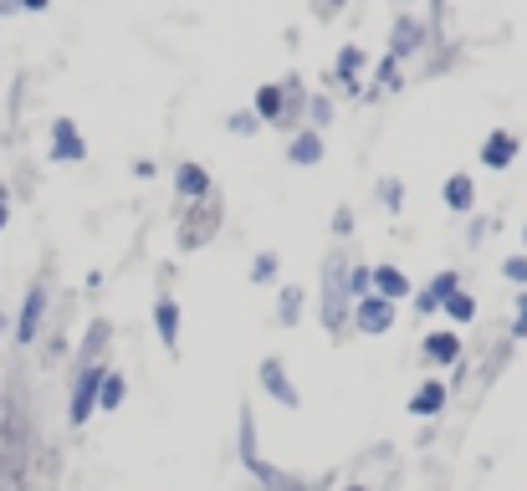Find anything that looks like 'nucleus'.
<instances>
[{"label": "nucleus", "instance_id": "nucleus-29", "mask_svg": "<svg viewBox=\"0 0 527 491\" xmlns=\"http://www.w3.org/2000/svg\"><path fill=\"white\" fill-rule=\"evenodd\" d=\"M379 82H384V87H400V72H394V62L379 67Z\"/></svg>", "mask_w": 527, "mask_h": 491}, {"label": "nucleus", "instance_id": "nucleus-19", "mask_svg": "<svg viewBox=\"0 0 527 491\" xmlns=\"http://www.w3.org/2000/svg\"><path fill=\"white\" fill-rule=\"evenodd\" d=\"M446 205L451 210H471V180H466V174H456V180L446 185Z\"/></svg>", "mask_w": 527, "mask_h": 491}, {"label": "nucleus", "instance_id": "nucleus-16", "mask_svg": "<svg viewBox=\"0 0 527 491\" xmlns=\"http://www.w3.org/2000/svg\"><path fill=\"white\" fill-rule=\"evenodd\" d=\"M451 287H456V272H441V277L430 282V292H420V312H430L435 302H446V297H451Z\"/></svg>", "mask_w": 527, "mask_h": 491}, {"label": "nucleus", "instance_id": "nucleus-13", "mask_svg": "<svg viewBox=\"0 0 527 491\" xmlns=\"http://www.w3.org/2000/svg\"><path fill=\"white\" fill-rule=\"evenodd\" d=\"M287 113V93L282 87H261L256 93V118H282Z\"/></svg>", "mask_w": 527, "mask_h": 491}, {"label": "nucleus", "instance_id": "nucleus-23", "mask_svg": "<svg viewBox=\"0 0 527 491\" xmlns=\"http://www.w3.org/2000/svg\"><path fill=\"white\" fill-rule=\"evenodd\" d=\"M379 195H384V205H389V210H400V200H405V185L384 180V185H379Z\"/></svg>", "mask_w": 527, "mask_h": 491}, {"label": "nucleus", "instance_id": "nucleus-17", "mask_svg": "<svg viewBox=\"0 0 527 491\" xmlns=\"http://www.w3.org/2000/svg\"><path fill=\"white\" fill-rule=\"evenodd\" d=\"M420 47V21H394V52H415Z\"/></svg>", "mask_w": 527, "mask_h": 491}, {"label": "nucleus", "instance_id": "nucleus-9", "mask_svg": "<svg viewBox=\"0 0 527 491\" xmlns=\"http://www.w3.org/2000/svg\"><path fill=\"white\" fill-rule=\"evenodd\" d=\"M374 292H379L384 302H394V297L410 292V282H405V272H394V266H379V272H374Z\"/></svg>", "mask_w": 527, "mask_h": 491}, {"label": "nucleus", "instance_id": "nucleus-24", "mask_svg": "<svg viewBox=\"0 0 527 491\" xmlns=\"http://www.w3.org/2000/svg\"><path fill=\"white\" fill-rule=\"evenodd\" d=\"M272 272H277V256H261V261L251 266V277H256V282H267Z\"/></svg>", "mask_w": 527, "mask_h": 491}, {"label": "nucleus", "instance_id": "nucleus-20", "mask_svg": "<svg viewBox=\"0 0 527 491\" xmlns=\"http://www.w3.org/2000/svg\"><path fill=\"white\" fill-rule=\"evenodd\" d=\"M343 287H348V297L359 302V297H369V287H374V272H364V266H354V272H348V282H343Z\"/></svg>", "mask_w": 527, "mask_h": 491}, {"label": "nucleus", "instance_id": "nucleus-4", "mask_svg": "<svg viewBox=\"0 0 527 491\" xmlns=\"http://www.w3.org/2000/svg\"><path fill=\"white\" fill-rule=\"evenodd\" d=\"M410 410H415L420 420L441 415V410H446V384H441V379H425V384L415 389V399H410Z\"/></svg>", "mask_w": 527, "mask_h": 491}, {"label": "nucleus", "instance_id": "nucleus-3", "mask_svg": "<svg viewBox=\"0 0 527 491\" xmlns=\"http://www.w3.org/2000/svg\"><path fill=\"white\" fill-rule=\"evenodd\" d=\"M87 149H82V139H77V128H72V118H57L52 123V159L57 164H77Z\"/></svg>", "mask_w": 527, "mask_h": 491}, {"label": "nucleus", "instance_id": "nucleus-26", "mask_svg": "<svg viewBox=\"0 0 527 491\" xmlns=\"http://www.w3.org/2000/svg\"><path fill=\"white\" fill-rule=\"evenodd\" d=\"M333 118V103L328 98H313V123H328Z\"/></svg>", "mask_w": 527, "mask_h": 491}, {"label": "nucleus", "instance_id": "nucleus-22", "mask_svg": "<svg viewBox=\"0 0 527 491\" xmlns=\"http://www.w3.org/2000/svg\"><path fill=\"white\" fill-rule=\"evenodd\" d=\"M502 272H507V282H527V256H507Z\"/></svg>", "mask_w": 527, "mask_h": 491}, {"label": "nucleus", "instance_id": "nucleus-25", "mask_svg": "<svg viewBox=\"0 0 527 491\" xmlns=\"http://www.w3.org/2000/svg\"><path fill=\"white\" fill-rule=\"evenodd\" d=\"M297 307H302V297H297V292H282V318H287V323L297 318Z\"/></svg>", "mask_w": 527, "mask_h": 491}, {"label": "nucleus", "instance_id": "nucleus-28", "mask_svg": "<svg viewBox=\"0 0 527 491\" xmlns=\"http://www.w3.org/2000/svg\"><path fill=\"white\" fill-rule=\"evenodd\" d=\"M6 220H11V190L0 185V231H6Z\"/></svg>", "mask_w": 527, "mask_h": 491}, {"label": "nucleus", "instance_id": "nucleus-11", "mask_svg": "<svg viewBox=\"0 0 527 491\" xmlns=\"http://www.w3.org/2000/svg\"><path fill=\"white\" fill-rule=\"evenodd\" d=\"M261 384H267L282 405H297V389L287 384V374H282V364H261Z\"/></svg>", "mask_w": 527, "mask_h": 491}, {"label": "nucleus", "instance_id": "nucleus-1", "mask_svg": "<svg viewBox=\"0 0 527 491\" xmlns=\"http://www.w3.org/2000/svg\"><path fill=\"white\" fill-rule=\"evenodd\" d=\"M103 364H82L77 369V389H72V425H82L87 415H93V399H98V384H103Z\"/></svg>", "mask_w": 527, "mask_h": 491}, {"label": "nucleus", "instance_id": "nucleus-10", "mask_svg": "<svg viewBox=\"0 0 527 491\" xmlns=\"http://www.w3.org/2000/svg\"><path fill=\"white\" fill-rule=\"evenodd\" d=\"M359 72H364V52H359V47H343V52H338V87H348V93H354V87H359L354 77H359Z\"/></svg>", "mask_w": 527, "mask_h": 491}, {"label": "nucleus", "instance_id": "nucleus-27", "mask_svg": "<svg viewBox=\"0 0 527 491\" xmlns=\"http://www.w3.org/2000/svg\"><path fill=\"white\" fill-rule=\"evenodd\" d=\"M231 128H236V133H251V128H256V113H231Z\"/></svg>", "mask_w": 527, "mask_h": 491}, {"label": "nucleus", "instance_id": "nucleus-30", "mask_svg": "<svg viewBox=\"0 0 527 491\" xmlns=\"http://www.w3.org/2000/svg\"><path fill=\"white\" fill-rule=\"evenodd\" d=\"M338 11H343V0H318V16H323V21L338 16Z\"/></svg>", "mask_w": 527, "mask_h": 491}, {"label": "nucleus", "instance_id": "nucleus-8", "mask_svg": "<svg viewBox=\"0 0 527 491\" xmlns=\"http://www.w3.org/2000/svg\"><path fill=\"white\" fill-rule=\"evenodd\" d=\"M174 185H180V195H185V200H200V195L210 190V180H205V169H200V164H180Z\"/></svg>", "mask_w": 527, "mask_h": 491}, {"label": "nucleus", "instance_id": "nucleus-5", "mask_svg": "<svg viewBox=\"0 0 527 491\" xmlns=\"http://www.w3.org/2000/svg\"><path fill=\"white\" fill-rule=\"evenodd\" d=\"M343 292H348V287H343V256H333V261H328V307H323V318H328L333 328L343 323Z\"/></svg>", "mask_w": 527, "mask_h": 491}, {"label": "nucleus", "instance_id": "nucleus-18", "mask_svg": "<svg viewBox=\"0 0 527 491\" xmlns=\"http://www.w3.org/2000/svg\"><path fill=\"white\" fill-rule=\"evenodd\" d=\"M98 405H103V410H118V405H123V379H118V374H103V384H98Z\"/></svg>", "mask_w": 527, "mask_h": 491}, {"label": "nucleus", "instance_id": "nucleus-33", "mask_svg": "<svg viewBox=\"0 0 527 491\" xmlns=\"http://www.w3.org/2000/svg\"><path fill=\"white\" fill-rule=\"evenodd\" d=\"M348 491H364V486H348Z\"/></svg>", "mask_w": 527, "mask_h": 491}, {"label": "nucleus", "instance_id": "nucleus-7", "mask_svg": "<svg viewBox=\"0 0 527 491\" xmlns=\"http://www.w3.org/2000/svg\"><path fill=\"white\" fill-rule=\"evenodd\" d=\"M359 328L364 333H384L389 328V302L384 297H359Z\"/></svg>", "mask_w": 527, "mask_h": 491}, {"label": "nucleus", "instance_id": "nucleus-15", "mask_svg": "<svg viewBox=\"0 0 527 491\" xmlns=\"http://www.w3.org/2000/svg\"><path fill=\"white\" fill-rule=\"evenodd\" d=\"M154 312H159V338H164V343H174V338H180V307H174L169 297H159V307H154Z\"/></svg>", "mask_w": 527, "mask_h": 491}, {"label": "nucleus", "instance_id": "nucleus-2", "mask_svg": "<svg viewBox=\"0 0 527 491\" xmlns=\"http://www.w3.org/2000/svg\"><path fill=\"white\" fill-rule=\"evenodd\" d=\"M41 318H47V287H31L26 302H21V323H16V338L31 343L41 333Z\"/></svg>", "mask_w": 527, "mask_h": 491}, {"label": "nucleus", "instance_id": "nucleus-6", "mask_svg": "<svg viewBox=\"0 0 527 491\" xmlns=\"http://www.w3.org/2000/svg\"><path fill=\"white\" fill-rule=\"evenodd\" d=\"M512 154H517V139H512V133H492V139L481 144V164H487V169H507Z\"/></svg>", "mask_w": 527, "mask_h": 491}, {"label": "nucleus", "instance_id": "nucleus-31", "mask_svg": "<svg viewBox=\"0 0 527 491\" xmlns=\"http://www.w3.org/2000/svg\"><path fill=\"white\" fill-rule=\"evenodd\" d=\"M16 6H26V11H47V0H16Z\"/></svg>", "mask_w": 527, "mask_h": 491}, {"label": "nucleus", "instance_id": "nucleus-32", "mask_svg": "<svg viewBox=\"0 0 527 491\" xmlns=\"http://www.w3.org/2000/svg\"><path fill=\"white\" fill-rule=\"evenodd\" d=\"M0 333H6V318H0Z\"/></svg>", "mask_w": 527, "mask_h": 491}, {"label": "nucleus", "instance_id": "nucleus-21", "mask_svg": "<svg viewBox=\"0 0 527 491\" xmlns=\"http://www.w3.org/2000/svg\"><path fill=\"white\" fill-rule=\"evenodd\" d=\"M446 312H451V318H456V323H466V318H471V297L451 292V297H446Z\"/></svg>", "mask_w": 527, "mask_h": 491}, {"label": "nucleus", "instance_id": "nucleus-14", "mask_svg": "<svg viewBox=\"0 0 527 491\" xmlns=\"http://www.w3.org/2000/svg\"><path fill=\"white\" fill-rule=\"evenodd\" d=\"M323 159V139L318 133H297L292 139V164H318Z\"/></svg>", "mask_w": 527, "mask_h": 491}, {"label": "nucleus", "instance_id": "nucleus-12", "mask_svg": "<svg viewBox=\"0 0 527 491\" xmlns=\"http://www.w3.org/2000/svg\"><path fill=\"white\" fill-rule=\"evenodd\" d=\"M425 353H430V359H435V364H456V353H461V343H456L451 333H430V338H425Z\"/></svg>", "mask_w": 527, "mask_h": 491}]
</instances>
